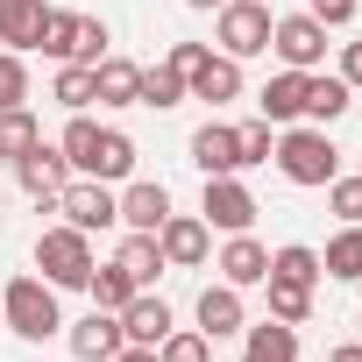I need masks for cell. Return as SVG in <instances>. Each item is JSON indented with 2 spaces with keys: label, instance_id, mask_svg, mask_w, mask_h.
I'll list each match as a JSON object with an SVG mask.
<instances>
[{
  "label": "cell",
  "instance_id": "obj_25",
  "mask_svg": "<svg viewBox=\"0 0 362 362\" xmlns=\"http://www.w3.org/2000/svg\"><path fill=\"white\" fill-rule=\"evenodd\" d=\"M270 277H284V284H305V291H313L327 270H320V249H305V242H284V249L270 256Z\"/></svg>",
  "mask_w": 362,
  "mask_h": 362
},
{
  "label": "cell",
  "instance_id": "obj_44",
  "mask_svg": "<svg viewBox=\"0 0 362 362\" xmlns=\"http://www.w3.org/2000/svg\"><path fill=\"white\" fill-rule=\"evenodd\" d=\"M355 334H362V313H355Z\"/></svg>",
  "mask_w": 362,
  "mask_h": 362
},
{
  "label": "cell",
  "instance_id": "obj_24",
  "mask_svg": "<svg viewBox=\"0 0 362 362\" xmlns=\"http://www.w3.org/2000/svg\"><path fill=\"white\" fill-rule=\"evenodd\" d=\"M114 263H121L142 291L156 284V270H170V263H163V249H156V235H135V228H128V242H121V256H114Z\"/></svg>",
  "mask_w": 362,
  "mask_h": 362
},
{
  "label": "cell",
  "instance_id": "obj_29",
  "mask_svg": "<svg viewBox=\"0 0 362 362\" xmlns=\"http://www.w3.org/2000/svg\"><path fill=\"white\" fill-rule=\"evenodd\" d=\"M135 170V142L121 135V128H100V156H93V177L100 185H114V177H128Z\"/></svg>",
  "mask_w": 362,
  "mask_h": 362
},
{
  "label": "cell",
  "instance_id": "obj_5",
  "mask_svg": "<svg viewBox=\"0 0 362 362\" xmlns=\"http://www.w3.org/2000/svg\"><path fill=\"white\" fill-rule=\"evenodd\" d=\"M50 206H57V214H64L78 235H100V228H114V221H121V199L100 185V177H71V185H64Z\"/></svg>",
  "mask_w": 362,
  "mask_h": 362
},
{
  "label": "cell",
  "instance_id": "obj_31",
  "mask_svg": "<svg viewBox=\"0 0 362 362\" xmlns=\"http://www.w3.org/2000/svg\"><path fill=\"white\" fill-rule=\"evenodd\" d=\"M263 284H270V320H284V327L313 320V291L305 284H284V277H263Z\"/></svg>",
  "mask_w": 362,
  "mask_h": 362
},
{
  "label": "cell",
  "instance_id": "obj_37",
  "mask_svg": "<svg viewBox=\"0 0 362 362\" xmlns=\"http://www.w3.org/2000/svg\"><path fill=\"white\" fill-rule=\"evenodd\" d=\"M100 57H107V22L78 15V57H71V64H100Z\"/></svg>",
  "mask_w": 362,
  "mask_h": 362
},
{
  "label": "cell",
  "instance_id": "obj_17",
  "mask_svg": "<svg viewBox=\"0 0 362 362\" xmlns=\"http://www.w3.org/2000/svg\"><path fill=\"white\" fill-rule=\"evenodd\" d=\"M135 93H142V64H128V57H100L93 64V100L100 107H135Z\"/></svg>",
  "mask_w": 362,
  "mask_h": 362
},
{
  "label": "cell",
  "instance_id": "obj_42",
  "mask_svg": "<svg viewBox=\"0 0 362 362\" xmlns=\"http://www.w3.org/2000/svg\"><path fill=\"white\" fill-rule=\"evenodd\" d=\"M327 362H362V341H348V348H334Z\"/></svg>",
  "mask_w": 362,
  "mask_h": 362
},
{
  "label": "cell",
  "instance_id": "obj_8",
  "mask_svg": "<svg viewBox=\"0 0 362 362\" xmlns=\"http://www.w3.org/2000/svg\"><path fill=\"white\" fill-rule=\"evenodd\" d=\"M156 249H163V263H170V270H199V263H206V249H214V228H206L199 214H170V221L156 228Z\"/></svg>",
  "mask_w": 362,
  "mask_h": 362
},
{
  "label": "cell",
  "instance_id": "obj_43",
  "mask_svg": "<svg viewBox=\"0 0 362 362\" xmlns=\"http://www.w3.org/2000/svg\"><path fill=\"white\" fill-rule=\"evenodd\" d=\"M185 8H199V15H214V8H228V0H185Z\"/></svg>",
  "mask_w": 362,
  "mask_h": 362
},
{
  "label": "cell",
  "instance_id": "obj_32",
  "mask_svg": "<svg viewBox=\"0 0 362 362\" xmlns=\"http://www.w3.org/2000/svg\"><path fill=\"white\" fill-rule=\"evenodd\" d=\"M156 355H163V362H214V341H206L199 327H185V334L170 327V334L156 341Z\"/></svg>",
  "mask_w": 362,
  "mask_h": 362
},
{
  "label": "cell",
  "instance_id": "obj_23",
  "mask_svg": "<svg viewBox=\"0 0 362 362\" xmlns=\"http://www.w3.org/2000/svg\"><path fill=\"white\" fill-rule=\"evenodd\" d=\"M36 22H43V0H0V43L8 50H36Z\"/></svg>",
  "mask_w": 362,
  "mask_h": 362
},
{
  "label": "cell",
  "instance_id": "obj_3",
  "mask_svg": "<svg viewBox=\"0 0 362 362\" xmlns=\"http://www.w3.org/2000/svg\"><path fill=\"white\" fill-rule=\"evenodd\" d=\"M270 156H277V170L291 177V185H305V192H320L327 177H341V149L327 142V128H291Z\"/></svg>",
  "mask_w": 362,
  "mask_h": 362
},
{
  "label": "cell",
  "instance_id": "obj_14",
  "mask_svg": "<svg viewBox=\"0 0 362 362\" xmlns=\"http://www.w3.org/2000/svg\"><path fill=\"white\" fill-rule=\"evenodd\" d=\"M64 341H71V355H78V362H114V355H121V320L93 305V313H86Z\"/></svg>",
  "mask_w": 362,
  "mask_h": 362
},
{
  "label": "cell",
  "instance_id": "obj_39",
  "mask_svg": "<svg viewBox=\"0 0 362 362\" xmlns=\"http://www.w3.org/2000/svg\"><path fill=\"white\" fill-rule=\"evenodd\" d=\"M341 78L362 93V36H355V43H341Z\"/></svg>",
  "mask_w": 362,
  "mask_h": 362
},
{
  "label": "cell",
  "instance_id": "obj_38",
  "mask_svg": "<svg viewBox=\"0 0 362 362\" xmlns=\"http://www.w3.org/2000/svg\"><path fill=\"white\" fill-rule=\"evenodd\" d=\"M355 8H362V0H305V15H313V22H327V29H348V22H355Z\"/></svg>",
  "mask_w": 362,
  "mask_h": 362
},
{
  "label": "cell",
  "instance_id": "obj_2",
  "mask_svg": "<svg viewBox=\"0 0 362 362\" xmlns=\"http://www.w3.org/2000/svg\"><path fill=\"white\" fill-rule=\"evenodd\" d=\"M36 270L57 291H86V277H93V235H78L71 221L64 228H43L36 235Z\"/></svg>",
  "mask_w": 362,
  "mask_h": 362
},
{
  "label": "cell",
  "instance_id": "obj_35",
  "mask_svg": "<svg viewBox=\"0 0 362 362\" xmlns=\"http://www.w3.org/2000/svg\"><path fill=\"white\" fill-rule=\"evenodd\" d=\"M327 206H334L348 228L362 221V170H355V177H327Z\"/></svg>",
  "mask_w": 362,
  "mask_h": 362
},
{
  "label": "cell",
  "instance_id": "obj_41",
  "mask_svg": "<svg viewBox=\"0 0 362 362\" xmlns=\"http://www.w3.org/2000/svg\"><path fill=\"white\" fill-rule=\"evenodd\" d=\"M114 362H163V355H156V348H135V341H121V355H114Z\"/></svg>",
  "mask_w": 362,
  "mask_h": 362
},
{
  "label": "cell",
  "instance_id": "obj_6",
  "mask_svg": "<svg viewBox=\"0 0 362 362\" xmlns=\"http://www.w3.org/2000/svg\"><path fill=\"white\" fill-rule=\"evenodd\" d=\"M270 50L284 57V71H320L327 64V22L284 15V22H270Z\"/></svg>",
  "mask_w": 362,
  "mask_h": 362
},
{
  "label": "cell",
  "instance_id": "obj_4",
  "mask_svg": "<svg viewBox=\"0 0 362 362\" xmlns=\"http://www.w3.org/2000/svg\"><path fill=\"white\" fill-rule=\"evenodd\" d=\"M214 15H221L214 22L221 29V57L242 64V57H263L270 50V0H228V8H214Z\"/></svg>",
  "mask_w": 362,
  "mask_h": 362
},
{
  "label": "cell",
  "instance_id": "obj_45",
  "mask_svg": "<svg viewBox=\"0 0 362 362\" xmlns=\"http://www.w3.org/2000/svg\"><path fill=\"white\" fill-rule=\"evenodd\" d=\"M0 206H8V199H0Z\"/></svg>",
  "mask_w": 362,
  "mask_h": 362
},
{
  "label": "cell",
  "instance_id": "obj_40",
  "mask_svg": "<svg viewBox=\"0 0 362 362\" xmlns=\"http://www.w3.org/2000/svg\"><path fill=\"white\" fill-rule=\"evenodd\" d=\"M199 57H206V43H170V57H163V64H177V71H192Z\"/></svg>",
  "mask_w": 362,
  "mask_h": 362
},
{
  "label": "cell",
  "instance_id": "obj_27",
  "mask_svg": "<svg viewBox=\"0 0 362 362\" xmlns=\"http://www.w3.org/2000/svg\"><path fill=\"white\" fill-rule=\"evenodd\" d=\"M36 142H43V128H36L29 107H8V114H0V156H8V163H22Z\"/></svg>",
  "mask_w": 362,
  "mask_h": 362
},
{
  "label": "cell",
  "instance_id": "obj_12",
  "mask_svg": "<svg viewBox=\"0 0 362 362\" xmlns=\"http://www.w3.org/2000/svg\"><path fill=\"white\" fill-rule=\"evenodd\" d=\"M263 277H270V249H263L256 235H228V249H221V284L249 291V284H263Z\"/></svg>",
  "mask_w": 362,
  "mask_h": 362
},
{
  "label": "cell",
  "instance_id": "obj_36",
  "mask_svg": "<svg viewBox=\"0 0 362 362\" xmlns=\"http://www.w3.org/2000/svg\"><path fill=\"white\" fill-rule=\"evenodd\" d=\"M235 142H242V170H249V163H270V149H277V142H270V121L235 128Z\"/></svg>",
  "mask_w": 362,
  "mask_h": 362
},
{
  "label": "cell",
  "instance_id": "obj_9",
  "mask_svg": "<svg viewBox=\"0 0 362 362\" xmlns=\"http://www.w3.org/2000/svg\"><path fill=\"white\" fill-rule=\"evenodd\" d=\"M15 177H22V192H29V199H43V206H50V199H57V192L71 185L78 170L64 163V149H50V142H36V149H29V156L15 163Z\"/></svg>",
  "mask_w": 362,
  "mask_h": 362
},
{
  "label": "cell",
  "instance_id": "obj_18",
  "mask_svg": "<svg viewBox=\"0 0 362 362\" xmlns=\"http://www.w3.org/2000/svg\"><path fill=\"white\" fill-rule=\"evenodd\" d=\"M348 100H355V86H348L341 71H327V78L305 71V121H313V128H334V121L348 114Z\"/></svg>",
  "mask_w": 362,
  "mask_h": 362
},
{
  "label": "cell",
  "instance_id": "obj_28",
  "mask_svg": "<svg viewBox=\"0 0 362 362\" xmlns=\"http://www.w3.org/2000/svg\"><path fill=\"white\" fill-rule=\"evenodd\" d=\"M177 100H185V71H177V64H156V71H142V93H135V107H156V114H170Z\"/></svg>",
  "mask_w": 362,
  "mask_h": 362
},
{
  "label": "cell",
  "instance_id": "obj_30",
  "mask_svg": "<svg viewBox=\"0 0 362 362\" xmlns=\"http://www.w3.org/2000/svg\"><path fill=\"white\" fill-rule=\"evenodd\" d=\"M64 163L78 170V177H93V156H100V121H86V114H71V128H64Z\"/></svg>",
  "mask_w": 362,
  "mask_h": 362
},
{
  "label": "cell",
  "instance_id": "obj_21",
  "mask_svg": "<svg viewBox=\"0 0 362 362\" xmlns=\"http://www.w3.org/2000/svg\"><path fill=\"white\" fill-rule=\"evenodd\" d=\"M36 50H43V57H57V64H71V57H78V15L43 8V22H36Z\"/></svg>",
  "mask_w": 362,
  "mask_h": 362
},
{
  "label": "cell",
  "instance_id": "obj_34",
  "mask_svg": "<svg viewBox=\"0 0 362 362\" xmlns=\"http://www.w3.org/2000/svg\"><path fill=\"white\" fill-rule=\"evenodd\" d=\"M57 107H71V114L93 107V64H64L57 71Z\"/></svg>",
  "mask_w": 362,
  "mask_h": 362
},
{
  "label": "cell",
  "instance_id": "obj_46",
  "mask_svg": "<svg viewBox=\"0 0 362 362\" xmlns=\"http://www.w3.org/2000/svg\"><path fill=\"white\" fill-rule=\"evenodd\" d=\"M0 327H8V320H0Z\"/></svg>",
  "mask_w": 362,
  "mask_h": 362
},
{
  "label": "cell",
  "instance_id": "obj_20",
  "mask_svg": "<svg viewBox=\"0 0 362 362\" xmlns=\"http://www.w3.org/2000/svg\"><path fill=\"white\" fill-rule=\"evenodd\" d=\"M242 334H249L242 362H298V327H284V320H263V327H242Z\"/></svg>",
  "mask_w": 362,
  "mask_h": 362
},
{
  "label": "cell",
  "instance_id": "obj_26",
  "mask_svg": "<svg viewBox=\"0 0 362 362\" xmlns=\"http://www.w3.org/2000/svg\"><path fill=\"white\" fill-rule=\"evenodd\" d=\"M86 291H93V305H100V313H121V305H128V298H135L142 284H135V277H128L121 263H107V270L93 263V277H86Z\"/></svg>",
  "mask_w": 362,
  "mask_h": 362
},
{
  "label": "cell",
  "instance_id": "obj_22",
  "mask_svg": "<svg viewBox=\"0 0 362 362\" xmlns=\"http://www.w3.org/2000/svg\"><path fill=\"white\" fill-rule=\"evenodd\" d=\"M320 270H327L334 284H362V221H355V228H341V235L327 242Z\"/></svg>",
  "mask_w": 362,
  "mask_h": 362
},
{
  "label": "cell",
  "instance_id": "obj_33",
  "mask_svg": "<svg viewBox=\"0 0 362 362\" xmlns=\"http://www.w3.org/2000/svg\"><path fill=\"white\" fill-rule=\"evenodd\" d=\"M8 107H29V64L22 50H0V114Z\"/></svg>",
  "mask_w": 362,
  "mask_h": 362
},
{
  "label": "cell",
  "instance_id": "obj_16",
  "mask_svg": "<svg viewBox=\"0 0 362 362\" xmlns=\"http://www.w3.org/2000/svg\"><path fill=\"white\" fill-rule=\"evenodd\" d=\"M163 221H170V192H163V185H149V177H142V185H128V192H121V228L156 235Z\"/></svg>",
  "mask_w": 362,
  "mask_h": 362
},
{
  "label": "cell",
  "instance_id": "obj_7",
  "mask_svg": "<svg viewBox=\"0 0 362 362\" xmlns=\"http://www.w3.org/2000/svg\"><path fill=\"white\" fill-rule=\"evenodd\" d=\"M199 221L221 228V235H249V228H256V199H249V185H242V177H206Z\"/></svg>",
  "mask_w": 362,
  "mask_h": 362
},
{
  "label": "cell",
  "instance_id": "obj_11",
  "mask_svg": "<svg viewBox=\"0 0 362 362\" xmlns=\"http://www.w3.org/2000/svg\"><path fill=\"white\" fill-rule=\"evenodd\" d=\"M192 163H199L206 177H235V170H242V142H235V128H228V121H206V128L192 135Z\"/></svg>",
  "mask_w": 362,
  "mask_h": 362
},
{
  "label": "cell",
  "instance_id": "obj_19",
  "mask_svg": "<svg viewBox=\"0 0 362 362\" xmlns=\"http://www.w3.org/2000/svg\"><path fill=\"white\" fill-rule=\"evenodd\" d=\"M249 320H242V291L235 284H206L199 291V334L206 341H221V334H242Z\"/></svg>",
  "mask_w": 362,
  "mask_h": 362
},
{
  "label": "cell",
  "instance_id": "obj_13",
  "mask_svg": "<svg viewBox=\"0 0 362 362\" xmlns=\"http://www.w3.org/2000/svg\"><path fill=\"white\" fill-rule=\"evenodd\" d=\"M114 320H121V341H135V348H156V341L170 334V305H163V298H149V291H135Z\"/></svg>",
  "mask_w": 362,
  "mask_h": 362
},
{
  "label": "cell",
  "instance_id": "obj_15",
  "mask_svg": "<svg viewBox=\"0 0 362 362\" xmlns=\"http://www.w3.org/2000/svg\"><path fill=\"white\" fill-rule=\"evenodd\" d=\"M256 114H263L270 128H291V121L305 114V71H277V78L256 93Z\"/></svg>",
  "mask_w": 362,
  "mask_h": 362
},
{
  "label": "cell",
  "instance_id": "obj_10",
  "mask_svg": "<svg viewBox=\"0 0 362 362\" xmlns=\"http://www.w3.org/2000/svg\"><path fill=\"white\" fill-rule=\"evenodd\" d=\"M185 100H206V107H228V100H242V64L206 50V57L185 71Z\"/></svg>",
  "mask_w": 362,
  "mask_h": 362
},
{
  "label": "cell",
  "instance_id": "obj_1",
  "mask_svg": "<svg viewBox=\"0 0 362 362\" xmlns=\"http://www.w3.org/2000/svg\"><path fill=\"white\" fill-rule=\"evenodd\" d=\"M0 320H8V334H22V341H50V334L64 327V313H57V284H43V277H15L8 291H0Z\"/></svg>",
  "mask_w": 362,
  "mask_h": 362
}]
</instances>
